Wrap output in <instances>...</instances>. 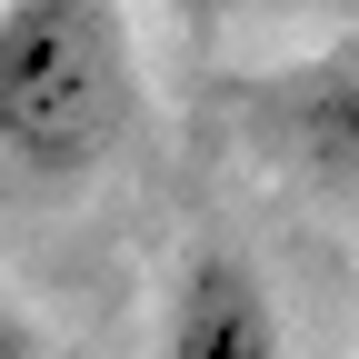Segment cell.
I'll return each instance as SVG.
<instances>
[{
  "label": "cell",
  "mask_w": 359,
  "mask_h": 359,
  "mask_svg": "<svg viewBox=\"0 0 359 359\" xmlns=\"http://www.w3.org/2000/svg\"><path fill=\"white\" fill-rule=\"evenodd\" d=\"M140 130V50L120 0H0V160L90 180Z\"/></svg>",
  "instance_id": "obj_1"
},
{
  "label": "cell",
  "mask_w": 359,
  "mask_h": 359,
  "mask_svg": "<svg viewBox=\"0 0 359 359\" xmlns=\"http://www.w3.org/2000/svg\"><path fill=\"white\" fill-rule=\"evenodd\" d=\"M250 140L299 170L309 190L359 200V30L320 40V50L280 60L269 80H250Z\"/></svg>",
  "instance_id": "obj_2"
},
{
  "label": "cell",
  "mask_w": 359,
  "mask_h": 359,
  "mask_svg": "<svg viewBox=\"0 0 359 359\" xmlns=\"http://www.w3.org/2000/svg\"><path fill=\"white\" fill-rule=\"evenodd\" d=\"M160 359H280V299L259 290L240 250H190L170 290Z\"/></svg>",
  "instance_id": "obj_3"
},
{
  "label": "cell",
  "mask_w": 359,
  "mask_h": 359,
  "mask_svg": "<svg viewBox=\"0 0 359 359\" xmlns=\"http://www.w3.org/2000/svg\"><path fill=\"white\" fill-rule=\"evenodd\" d=\"M0 359H40V330L20 320V309H11V299H0Z\"/></svg>",
  "instance_id": "obj_4"
},
{
  "label": "cell",
  "mask_w": 359,
  "mask_h": 359,
  "mask_svg": "<svg viewBox=\"0 0 359 359\" xmlns=\"http://www.w3.org/2000/svg\"><path fill=\"white\" fill-rule=\"evenodd\" d=\"M170 11H180V20H219L230 0H170Z\"/></svg>",
  "instance_id": "obj_5"
}]
</instances>
